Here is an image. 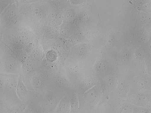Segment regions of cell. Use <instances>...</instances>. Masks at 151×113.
<instances>
[{"mask_svg":"<svg viewBox=\"0 0 151 113\" xmlns=\"http://www.w3.org/2000/svg\"><path fill=\"white\" fill-rule=\"evenodd\" d=\"M18 76L14 74H4L3 97L9 107L20 106L22 103L18 98L16 92Z\"/></svg>","mask_w":151,"mask_h":113,"instance_id":"1","label":"cell"},{"mask_svg":"<svg viewBox=\"0 0 151 113\" xmlns=\"http://www.w3.org/2000/svg\"><path fill=\"white\" fill-rule=\"evenodd\" d=\"M22 65L21 61L17 57L4 54L0 59V73L19 75L22 72Z\"/></svg>","mask_w":151,"mask_h":113,"instance_id":"2","label":"cell"},{"mask_svg":"<svg viewBox=\"0 0 151 113\" xmlns=\"http://www.w3.org/2000/svg\"><path fill=\"white\" fill-rule=\"evenodd\" d=\"M17 6L16 2L8 5L1 13V19L7 22L14 19L17 16Z\"/></svg>","mask_w":151,"mask_h":113,"instance_id":"3","label":"cell"},{"mask_svg":"<svg viewBox=\"0 0 151 113\" xmlns=\"http://www.w3.org/2000/svg\"><path fill=\"white\" fill-rule=\"evenodd\" d=\"M16 92L20 100L22 102L25 100L27 94V90L23 82L22 75H19L16 87Z\"/></svg>","mask_w":151,"mask_h":113,"instance_id":"4","label":"cell"},{"mask_svg":"<svg viewBox=\"0 0 151 113\" xmlns=\"http://www.w3.org/2000/svg\"><path fill=\"white\" fill-rule=\"evenodd\" d=\"M46 57L48 61L53 62L57 59L58 55L55 51L51 50L47 52L46 55Z\"/></svg>","mask_w":151,"mask_h":113,"instance_id":"5","label":"cell"},{"mask_svg":"<svg viewBox=\"0 0 151 113\" xmlns=\"http://www.w3.org/2000/svg\"><path fill=\"white\" fill-rule=\"evenodd\" d=\"M7 105L3 97H0V112H4L7 110Z\"/></svg>","mask_w":151,"mask_h":113,"instance_id":"6","label":"cell"},{"mask_svg":"<svg viewBox=\"0 0 151 113\" xmlns=\"http://www.w3.org/2000/svg\"><path fill=\"white\" fill-rule=\"evenodd\" d=\"M4 85V74L0 73V97H3Z\"/></svg>","mask_w":151,"mask_h":113,"instance_id":"7","label":"cell"},{"mask_svg":"<svg viewBox=\"0 0 151 113\" xmlns=\"http://www.w3.org/2000/svg\"><path fill=\"white\" fill-rule=\"evenodd\" d=\"M9 4L0 2V14H1L5 8Z\"/></svg>","mask_w":151,"mask_h":113,"instance_id":"8","label":"cell"},{"mask_svg":"<svg viewBox=\"0 0 151 113\" xmlns=\"http://www.w3.org/2000/svg\"><path fill=\"white\" fill-rule=\"evenodd\" d=\"M4 46L0 42V59L4 55Z\"/></svg>","mask_w":151,"mask_h":113,"instance_id":"9","label":"cell"},{"mask_svg":"<svg viewBox=\"0 0 151 113\" xmlns=\"http://www.w3.org/2000/svg\"><path fill=\"white\" fill-rule=\"evenodd\" d=\"M0 2L10 4L15 2V0H0Z\"/></svg>","mask_w":151,"mask_h":113,"instance_id":"10","label":"cell"}]
</instances>
